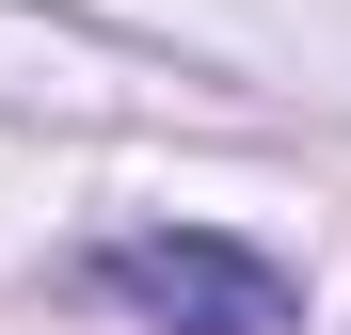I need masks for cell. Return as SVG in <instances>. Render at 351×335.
<instances>
[{"label":"cell","mask_w":351,"mask_h":335,"mask_svg":"<svg viewBox=\"0 0 351 335\" xmlns=\"http://www.w3.org/2000/svg\"><path fill=\"white\" fill-rule=\"evenodd\" d=\"M96 288L144 335H287V271L256 240H208V223H144V240L96 256Z\"/></svg>","instance_id":"6da1fadb"}]
</instances>
